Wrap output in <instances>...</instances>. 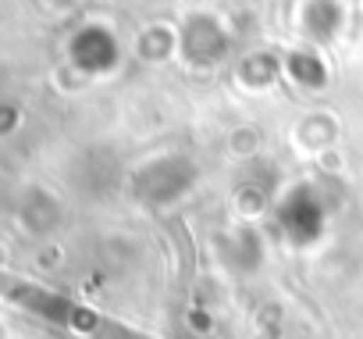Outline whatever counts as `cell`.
I'll return each mask as SVG.
<instances>
[{
  "label": "cell",
  "instance_id": "6da1fadb",
  "mask_svg": "<svg viewBox=\"0 0 363 339\" xmlns=\"http://www.w3.org/2000/svg\"><path fill=\"white\" fill-rule=\"evenodd\" d=\"M0 296L18 303V307H26V311H33V314H43V318L57 321V325H68L75 332H86V335H100V339H146V335H135V332H128V328H121V325H114V321H107V318H100V314L72 303L61 293H50V289H43L36 282H26L18 275H8L4 268H0Z\"/></svg>",
  "mask_w": 363,
  "mask_h": 339
}]
</instances>
